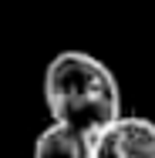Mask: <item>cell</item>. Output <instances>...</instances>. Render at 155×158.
Here are the masks:
<instances>
[{"label":"cell","instance_id":"6da1fadb","mask_svg":"<svg viewBox=\"0 0 155 158\" xmlns=\"http://www.w3.org/2000/svg\"><path fill=\"white\" fill-rule=\"evenodd\" d=\"M44 104L54 125H67L88 138L125 114L115 71L88 51H61L51 57L44 71Z\"/></svg>","mask_w":155,"mask_h":158},{"label":"cell","instance_id":"7a4b0ae2","mask_svg":"<svg viewBox=\"0 0 155 158\" xmlns=\"http://www.w3.org/2000/svg\"><path fill=\"white\" fill-rule=\"evenodd\" d=\"M91 158H155V121L122 114L91 135Z\"/></svg>","mask_w":155,"mask_h":158},{"label":"cell","instance_id":"3957f363","mask_svg":"<svg viewBox=\"0 0 155 158\" xmlns=\"http://www.w3.org/2000/svg\"><path fill=\"white\" fill-rule=\"evenodd\" d=\"M31 158H91V138L67 125H51L34 138Z\"/></svg>","mask_w":155,"mask_h":158}]
</instances>
